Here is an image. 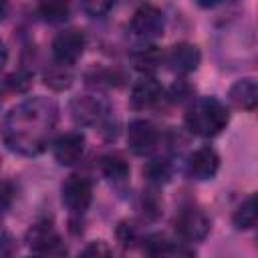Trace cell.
I'll list each match as a JSON object with an SVG mask.
<instances>
[{"instance_id": "7", "label": "cell", "mask_w": 258, "mask_h": 258, "mask_svg": "<svg viewBox=\"0 0 258 258\" xmlns=\"http://www.w3.org/2000/svg\"><path fill=\"white\" fill-rule=\"evenodd\" d=\"M69 113L77 125L91 127V125H97L105 117L107 105L97 95H77L69 103Z\"/></svg>"}, {"instance_id": "28", "label": "cell", "mask_w": 258, "mask_h": 258, "mask_svg": "<svg viewBox=\"0 0 258 258\" xmlns=\"http://www.w3.org/2000/svg\"><path fill=\"white\" fill-rule=\"evenodd\" d=\"M28 258H40V256H28Z\"/></svg>"}, {"instance_id": "26", "label": "cell", "mask_w": 258, "mask_h": 258, "mask_svg": "<svg viewBox=\"0 0 258 258\" xmlns=\"http://www.w3.org/2000/svg\"><path fill=\"white\" fill-rule=\"evenodd\" d=\"M14 254V244L10 236H0V258H12Z\"/></svg>"}, {"instance_id": "9", "label": "cell", "mask_w": 258, "mask_h": 258, "mask_svg": "<svg viewBox=\"0 0 258 258\" xmlns=\"http://www.w3.org/2000/svg\"><path fill=\"white\" fill-rule=\"evenodd\" d=\"M163 99H165L163 87L153 77H143L133 85L129 103L135 111H147V109H155Z\"/></svg>"}, {"instance_id": "6", "label": "cell", "mask_w": 258, "mask_h": 258, "mask_svg": "<svg viewBox=\"0 0 258 258\" xmlns=\"http://www.w3.org/2000/svg\"><path fill=\"white\" fill-rule=\"evenodd\" d=\"M173 226H175L177 236L181 240H185V242H200L210 232V220H208V216L200 208H194V206L181 208L179 214L175 216Z\"/></svg>"}, {"instance_id": "4", "label": "cell", "mask_w": 258, "mask_h": 258, "mask_svg": "<svg viewBox=\"0 0 258 258\" xmlns=\"http://www.w3.org/2000/svg\"><path fill=\"white\" fill-rule=\"evenodd\" d=\"M60 198L71 214H85L93 202V183L83 175H71L60 185Z\"/></svg>"}, {"instance_id": "12", "label": "cell", "mask_w": 258, "mask_h": 258, "mask_svg": "<svg viewBox=\"0 0 258 258\" xmlns=\"http://www.w3.org/2000/svg\"><path fill=\"white\" fill-rule=\"evenodd\" d=\"M218 167H220V157L216 149H212L210 145L196 149L187 159V173L200 181L212 179L218 173Z\"/></svg>"}, {"instance_id": "10", "label": "cell", "mask_w": 258, "mask_h": 258, "mask_svg": "<svg viewBox=\"0 0 258 258\" xmlns=\"http://www.w3.org/2000/svg\"><path fill=\"white\" fill-rule=\"evenodd\" d=\"M200 60H202L200 48L191 42H177L165 54V64L177 75L194 73L200 67Z\"/></svg>"}, {"instance_id": "24", "label": "cell", "mask_w": 258, "mask_h": 258, "mask_svg": "<svg viewBox=\"0 0 258 258\" xmlns=\"http://www.w3.org/2000/svg\"><path fill=\"white\" fill-rule=\"evenodd\" d=\"M6 85H8L12 91L22 93V91H26L28 85H30V75H28V73H16V75H10V77L6 79Z\"/></svg>"}, {"instance_id": "2", "label": "cell", "mask_w": 258, "mask_h": 258, "mask_svg": "<svg viewBox=\"0 0 258 258\" xmlns=\"http://www.w3.org/2000/svg\"><path fill=\"white\" fill-rule=\"evenodd\" d=\"M230 121V113L226 105L216 97H200L196 99L187 113L185 125L194 135L200 137H216L220 135Z\"/></svg>"}, {"instance_id": "8", "label": "cell", "mask_w": 258, "mask_h": 258, "mask_svg": "<svg viewBox=\"0 0 258 258\" xmlns=\"http://www.w3.org/2000/svg\"><path fill=\"white\" fill-rule=\"evenodd\" d=\"M127 143L135 155H149L159 143V131L145 119H135L127 127Z\"/></svg>"}, {"instance_id": "1", "label": "cell", "mask_w": 258, "mask_h": 258, "mask_svg": "<svg viewBox=\"0 0 258 258\" xmlns=\"http://www.w3.org/2000/svg\"><path fill=\"white\" fill-rule=\"evenodd\" d=\"M58 121V107L48 97H30L14 105L2 125V137L10 151L34 157L46 149Z\"/></svg>"}, {"instance_id": "3", "label": "cell", "mask_w": 258, "mask_h": 258, "mask_svg": "<svg viewBox=\"0 0 258 258\" xmlns=\"http://www.w3.org/2000/svg\"><path fill=\"white\" fill-rule=\"evenodd\" d=\"M87 46V38L83 34V30L79 28H67L62 32H58L52 40V56L54 62L64 64V67H73L85 52Z\"/></svg>"}, {"instance_id": "5", "label": "cell", "mask_w": 258, "mask_h": 258, "mask_svg": "<svg viewBox=\"0 0 258 258\" xmlns=\"http://www.w3.org/2000/svg\"><path fill=\"white\" fill-rule=\"evenodd\" d=\"M165 16L155 4H141L131 18V32L141 40H153L163 34Z\"/></svg>"}, {"instance_id": "21", "label": "cell", "mask_w": 258, "mask_h": 258, "mask_svg": "<svg viewBox=\"0 0 258 258\" xmlns=\"http://www.w3.org/2000/svg\"><path fill=\"white\" fill-rule=\"evenodd\" d=\"M145 177L153 183H165L171 177V165L167 159H151L145 169H143Z\"/></svg>"}, {"instance_id": "25", "label": "cell", "mask_w": 258, "mask_h": 258, "mask_svg": "<svg viewBox=\"0 0 258 258\" xmlns=\"http://www.w3.org/2000/svg\"><path fill=\"white\" fill-rule=\"evenodd\" d=\"M81 8H83L89 16L101 18V16H105V14L111 10V4H109V2H85Z\"/></svg>"}, {"instance_id": "13", "label": "cell", "mask_w": 258, "mask_h": 258, "mask_svg": "<svg viewBox=\"0 0 258 258\" xmlns=\"http://www.w3.org/2000/svg\"><path fill=\"white\" fill-rule=\"evenodd\" d=\"M83 151H85V137L77 131L60 135L54 141V147H52L54 159L60 165H75L83 157Z\"/></svg>"}, {"instance_id": "14", "label": "cell", "mask_w": 258, "mask_h": 258, "mask_svg": "<svg viewBox=\"0 0 258 258\" xmlns=\"http://www.w3.org/2000/svg\"><path fill=\"white\" fill-rule=\"evenodd\" d=\"M143 252L147 258H191V252L185 250L183 244H177L161 234L149 236L143 246Z\"/></svg>"}, {"instance_id": "22", "label": "cell", "mask_w": 258, "mask_h": 258, "mask_svg": "<svg viewBox=\"0 0 258 258\" xmlns=\"http://www.w3.org/2000/svg\"><path fill=\"white\" fill-rule=\"evenodd\" d=\"M81 258H111V250L103 240H97V242H91L85 248Z\"/></svg>"}, {"instance_id": "16", "label": "cell", "mask_w": 258, "mask_h": 258, "mask_svg": "<svg viewBox=\"0 0 258 258\" xmlns=\"http://www.w3.org/2000/svg\"><path fill=\"white\" fill-rule=\"evenodd\" d=\"M234 220V226L238 230H250L256 226V198L254 196H248L234 212L232 216Z\"/></svg>"}, {"instance_id": "18", "label": "cell", "mask_w": 258, "mask_h": 258, "mask_svg": "<svg viewBox=\"0 0 258 258\" xmlns=\"http://www.w3.org/2000/svg\"><path fill=\"white\" fill-rule=\"evenodd\" d=\"M101 171L111 181H123L129 175V165L121 155H105L101 159Z\"/></svg>"}, {"instance_id": "23", "label": "cell", "mask_w": 258, "mask_h": 258, "mask_svg": "<svg viewBox=\"0 0 258 258\" xmlns=\"http://www.w3.org/2000/svg\"><path fill=\"white\" fill-rule=\"evenodd\" d=\"M14 202V189L8 181H0V218L10 210Z\"/></svg>"}, {"instance_id": "27", "label": "cell", "mask_w": 258, "mask_h": 258, "mask_svg": "<svg viewBox=\"0 0 258 258\" xmlns=\"http://www.w3.org/2000/svg\"><path fill=\"white\" fill-rule=\"evenodd\" d=\"M6 62H8V48H6V44L0 40V71L4 69Z\"/></svg>"}, {"instance_id": "15", "label": "cell", "mask_w": 258, "mask_h": 258, "mask_svg": "<svg viewBox=\"0 0 258 258\" xmlns=\"http://www.w3.org/2000/svg\"><path fill=\"white\" fill-rule=\"evenodd\" d=\"M228 99L236 109H244V111L256 109V105H258V83H256V79L246 77V79L236 81L230 87Z\"/></svg>"}, {"instance_id": "17", "label": "cell", "mask_w": 258, "mask_h": 258, "mask_svg": "<svg viewBox=\"0 0 258 258\" xmlns=\"http://www.w3.org/2000/svg\"><path fill=\"white\" fill-rule=\"evenodd\" d=\"M71 81H73V73H71V67H64V64H58L54 62L50 69L44 71V83L46 87L54 89V91H64L71 87Z\"/></svg>"}, {"instance_id": "20", "label": "cell", "mask_w": 258, "mask_h": 258, "mask_svg": "<svg viewBox=\"0 0 258 258\" xmlns=\"http://www.w3.org/2000/svg\"><path fill=\"white\" fill-rule=\"evenodd\" d=\"M159 60H161V54H159V50H157L155 46H141V48L133 54L135 67H137L139 71H145V73L153 71V69L159 64Z\"/></svg>"}, {"instance_id": "11", "label": "cell", "mask_w": 258, "mask_h": 258, "mask_svg": "<svg viewBox=\"0 0 258 258\" xmlns=\"http://www.w3.org/2000/svg\"><path fill=\"white\" fill-rule=\"evenodd\" d=\"M26 244L30 250H34L36 254H44V256H52L56 252H60L62 244H60V236L56 234V230L50 224H34L28 228L26 232Z\"/></svg>"}, {"instance_id": "19", "label": "cell", "mask_w": 258, "mask_h": 258, "mask_svg": "<svg viewBox=\"0 0 258 258\" xmlns=\"http://www.w3.org/2000/svg\"><path fill=\"white\" fill-rule=\"evenodd\" d=\"M38 14L42 20L46 22H64L69 18V4H62V2H42L38 4Z\"/></svg>"}]
</instances>
